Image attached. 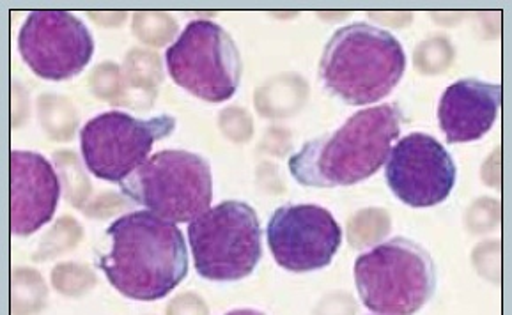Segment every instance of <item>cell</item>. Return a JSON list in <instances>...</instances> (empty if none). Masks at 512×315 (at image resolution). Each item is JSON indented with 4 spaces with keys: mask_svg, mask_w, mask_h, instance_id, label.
Segmentation results:
<instances>
[{
    "mask_svg": "<svg viewBox=\"0 0 512 315\" xmlns=\"http://www.w3.org/2000/svg\"><path fill=\"white\" fill-rule=\"evenodd\" d=\"M100 266L112 287L135 301H158L188 275L187 241L174 223L149 211L119 216L107 229Z\"/></svg>",
    "mask_w": 512,
    "mask_h": 315,
    "instance_id": "obj_1",
    "label": "cell"
},
{
    "mask_svg": "<svg viewBox=\"0 0 512 315\" xmlns=\"http://www.w3.org/2000/svg\"><path fill=\"white\" fill-rule=\"evenodd\" d=\"M403 121L397 105L360 110L334 133L305 142L291 156L289 170L300 185L309 188L357 185L385 165Z\"/></svg>",
    "mask_w": 512,
    "mask_h": 315,
    "instance_id": "obj_2",
    "label": "cell"
},
{
    "mask_svg": "<svg viewBox=\"0 0 512 315\" xmlns=\"http://www.w3.org/2000/svg\"><path fill=\"white\" fill-rule=\"evenodd\" d=\"M404 70L401 41L392 32L364 22L335 31L319 61V77L326 89L351 107L387 98Z\"/></svg>",
    "mask_w": 512,
    "mask_h": 315,
    "instance_id": "obj_3",
    "label": "cell"
},
{
    "mask_svg": "<svg viewBox=\"0 0 512 315\" xmlns=\"http://www.w3.org/2000/svg\"><path fill=\"white\" fill-rule=\"evenodd\" d=\"M355 284L364 307L374 314H417L435 294V262L412 239H390L358 257Z\"/></svg>",
    "mask_w": 512,
    "mask_h": 315,
    "instance_id": "obj_4",
    "label": "cell"
},
{
    "mask_svg": "<svg viewBox=\"0 0 512 315\" xmlns=\"http://www.w3.org/2000/svg\"><path fill=\"white\" fill-rule=\"evenodd\" d=\"M133 204L167 222L190 223L211 209L210 162L190 151H160L119 183Z\"/></svg>",
    "mask_w": 512,
    "mask_h": 315,
    "instance_id": "obj_5",
    "label": "cell"
},
{
    "mask_svg": "<svg viewBox=\"0 0 512 315\" xmlns=\"http://www.w3.org/2000/svg\"><path fill=\"white\" fill-rule=\"evenodd\" d=\"M197 273L215 282H236L254 273L263 257V231L252 206L225 200L188 225Z\"/></svg>",
    "mask_w": 512,
    "mask_h": 315,
    "instance_id": "obj_6",
    "label": "cell"
},
{
    "mask_svg": "<svg viewBox=\"0 0 512 315\" xmlns=\"http://www.w3.org/2000/svg\"><path fill=\"white\" fill-rule=\"evenodd\" d=\"M172 80L208 103L233 98L241 80V55L231 34L210 20H194L167 48Z\"/></svg>",
    "mask_w": 512,
    "mask_h": 315,
    "instance_id": "obj_7",
    "label": "cell"
},
{
    "mask_svg": "<svg viewBox=\"0 0 512 315\" xmlns=\"http://www.w3.org/2000/svg\"><path fill=\"white\" fill-rule=\"evenodd\" d=\"M176 128L172 116L137 119L125 112H105L93 117L80 131V149L87 170L103 181L121 183L148 162L158 140Z\"/></svg>",
    "mask_w": 512,
    "mask_h": 315,
    "instance_id": "obj_8",
    "label": "cell"
},
{
    "mask_svg": "<svg viewBox=\"0 0 512 315\" xmlns=\"http://www.w3.org/2000/svg\"><path fill=\"white\" fill-rule=\"evenodd\" d=\"M18 50L34 75L52 82L77 77L94 54L86 24L59 9L31 11L18 34Z\"/></svg>",
    "mask_w": 512,
    "mask_h": 315,
    "instance_id": "obj_9",
    "label": "cell"
},
{
    "mask_svg": "<svg viewBox=\"0 0 512 315\" xmlns=\"http://www.w3.org/2000/svg\"><path fill=\"white\" fill-rule=\"evenodd\" d=\"M268 245L280 268L311 273L332 262L342 245V229L328 209L288 204L268 222Z\"/></svg>",
    "mask_w": 512,
    "mask_h": 315,
    "instance_id": "obj_10",
    "label": "cell"
},
{
    "mask_svg": "<svg viewBox=\"0 0 512 315\" xmlns=\"http://www.w3.org/2000/svg\"><path fill=\"white\" fill-rule=\"evenodd\" d=\"M385 176L390 190L406 206L431 208L449 197L458 170L435 137L412 133L392 146Z\"/></svg>",
    "mask_w": 512,
    "mask_h": 315,
    "instance_id": "obj_11",
    "label": "cell"
},
{
    "mask_svg": "<svg viewBox=\"0 0 512 315\" xmlns=\"http://www.w3.org/2000/svg\"><path fill=\"white\" fill-rule=\"evenodd\" d=\"M61 179L45 156L13 151L9 156V229L31 236L47 225L61 199Z\"/></svg>",
    "mask_w": 512,
    "mask_h": 315,
    "instance_id": "obj_12",
    "label": "cell"
},
{
    "mask_svg": "<svg viewBox=\"0 0 512 315\" xmlns=\"http://www.w3.org/2000/svg\"><path fill=\"white\" fill-rule=\"evenodd\" d=\"M502 87L477 78L449 85L438 105V123L449 144L479 140L497 121Z\"/></svg>",
    "mask_w": 512,
    "mask_h": 315,
    "instance_id": "obj_13",
    "label": "cell"
},
{
    "mask_svg": "<svg viewBox=\"0 0 512 315\" xmlns=\"http://www.w3.org/2000/svg\"><path fill=\"white\" fill-rule=\"evenodd\" d=\"M163 82L160 55L144 48H133L121 66V93L114 107L149 110L155 103Z\"/></svg>",
    "mask_w": 512,
    "mask_h": 315,
    "instance_id": "obj_14",
    "label": "cell"
},
{
    "mask_svg": "<svg viewBox=\"0 0 512 315\" xmlns=\"http://www.w3.org/2000/svg\"><path fill=\"white\" fill-rule=\"evenodd\" d=\"M309 98V84L298 73L268 78L254 93V105L264 119H286L302 110Z\"/></svg>",
    "mask_w": 512,
    "mask_h": 315,
    "instance_id": "obj_15",
    "label": "cell"
},
{
    "mask_svg": "<svg viewBox=\"0 0 512 315\" xmlns=\"http://www.w3.org/2000/svg\"><path fill=\"white\" fill-rule=\"evenodd\" d=\"M38 117L41 128L50 139L57 142L73 139L80 121L75 105L68 98L57 94L39 96Z\"/></svg>",
    "mask_w": 512,
    "mask_h": 315,
    "instance_id": "obj_16",
    "label": "cell"
},
{
    "mask_svg": "<svg viewBox=\"0 0 512 315\" xmlns=\"http://www.w3.org/2000/svg\"><path fill=\"white\" fill-rule=\"evenodd\" d=\"M47 300L48 287L39 271L18 268L11 273V314L38 315Z\"/></svg>",
    "mask_w": 512,
    "mask_h": 315,
    "instance_id": "obj_17",
    "label": "cell"
},
{
    "mask_svg": "<svg viewBox=\"0 0 512 315\" xmlns=\"http://www.w3.org/2000/svg\"><path fill=\"white\" fill-rule=\"evenodd\" d=\"M392 231V218L381 208H365L357 211L348 220L346 234L348 243L355 250H365L380 245Z\"/></svg>",
    "mask_w": 512,
    "mask_h": 315,
    "instance_id": "obj_18",
    "label": "cell"
},
{
    "mask_svg": "<svg viewBox=\"0 0 512 315\" xmlns=\"http://www.w3.org/2000/svg\"><path fill=\"white\" fill-rule=\"evenodd\" d=\"M54 162L59 170V179H61L66 200L73 208H86L91 195V181L84 172L77 154L71 151H59L54 154Z\"/></svg>",
    "mask_w": 512,
    "mask_h": 315,
    "instance_id": "obj_19",
    "label": "cell"
},
{
    "mask_svg": "<svg viewBox=\"0 0 512 315\" xmlns=\"http://www.w3.org/2000/svg\"><path fill=\"white\" fill-rule=\"evenodd\" d=\"M133 34L148 47H167L179 32V25L169 13L137 11L132 20Z\"/></svg>",
    "mask_w": 512,
    "mask_h": 315,
    "instance_id": "obj_20",
    "label": "cell"
},
{
    "mask_svg": "<svg viewBox=\"0 0 512 315\" xmlns=\"http://www.w3.org/2000/svg\"><path fill=\"white\" fill-rule=\"evenodd\" d=\"M82 234L84 229L75 218L63 216L39 241L38 250L34 252L32 259L36 262L52 261L55 257L73 250L80 243Z\"/></svg>",
    "mask_w": 512,
    "mask_h": 315,
    "instance_id": "obj_21",
    "label": "cell"
},
{
    "mask_svg": "<svg viewBox=\"0 0 512 315\" xmlns=\"http://www.w3.org/2000/svg\"><path fill=\"white\" fill-rule=\"evenodd\" d=\"M52 287L59 294L68 298H82L87 292L93 291L98 278L93 268H89L82 262H61L52 269Z\"/></svg>",
    "mask_w": 512,
    "mask_h": 315,
    "instance_id": "obj_22",
    "label": "cell"
},
{
    "mask_svg": "<svg viewBox=\"0 0 512 315\" xmlns=\"http://www.w3.org/2000/svg\"><path fill=\"white\" fill-rule=\"evenodd\" d=\"M456 59V50L445 36H431L419 43L413 52L415 68L427 77H435L450 68Z\"/></svg>",
    "mask_w": 512,
    "mask_h": 315,
    "instance_id": "obj_23",
    "label": "cell"
},
{
    "mask_svg": "<svg viewBox=\"0 0 512 315\" xmlns=\"http://www.w3.org/2000/svg\"><path fill=\"white\" fill-rule=\"evenodd\" d=\"M218 128L234 144H247L254 135V121L245 108L227 107L218 114Z\"/></svg>",
    "mask_w": 512,
    "mask_h": 315,
    "instance_id": "obj_24",
    "label": "cell"
},
{
    "mask_svg": "<svg viewBox=\"0 0 512 315\" xmlns=\"http://www.w3.org/2000/svg\"><path fill=\"white\" fill-rule=\"evenodd\" d=\"M500 223V204L491 197L475 200L465 215V225L472 234L495 231Z\"/></svg>",
    "mask_w": 512,
    "mask_h": 315,
    "instance_id": "obj_25",
    "label": "cell"
},
{
    "mask_svg": "<svg viewBox=\"0 0 512 315\" xmlns=\"http://www.w3.org/2000/svg\"><path fill=\"white\" fill-rule=\"evenodd\" d=\"M89 85L96 98L109 101L110 105L117 100L121 93V68L116 62L105 61L94 68Z\"/></svg>",
    "mask_w": 512,
    "mask_h": 315,
    "instance_id": "obj_26",
    "label": "cell"
},
{
    "mask_svg": "<svg viewBox=\"0 0 512 315\" xmlns=\"http://www.w3.org/2000/svg\"><path fill=\"white\" fill-rule=\"evenodd\" d=\"M474 268L482 278L491 284H500L502 277V250L500 241H484L477 245L472 252Z\"/></svg>",
    "mask_w": 512,
    "mask_h": 315,
    "instance_id": "obj_27",
    "label": "cell"
},
{
    "mask_svg": "<svg viewBox=\"0 0 512 315\" xmlns=\"http://www.w3.org/2000/svg\"><path fill=\"white\" fill-rule=\"evenodd\" d=\"M165 315H210V308L195 292H183L169 301Z\"/></svg>",
    "mask_w": 512,
    "mask_h": 315,
    "instance_id": "obj_28",
    "label": "cell"
},
{
    "mask_svg": "<svg viewBox=\"0 0 512 315\" xmlns=\"http://www.w3.org/2000/svg\"><path fill=\"white\" fill-rule=\"evenodd\" d=\"M128 208V200L119 197L116 193H105L94 202H87L86 208L82 209L89 218H110L119 211Z\"/></svg>",
    "mask_w": 512,
    "mask_h": 315,
    "instance_id": "obj_29",
    "label": "cell"
},
{
    "mask_svg": "<svg viewBox=\"0 0 512 315\" xmlns=\"http://www.w3.org/2000/svg\"><path fill=\"white\" fill-rule=\"evenodd\" d=\"M355 312L357 307L353 303V298L350 294H342V292L328 294L316 307V315H355Z\"/></svg>",
    "mask_w": 512,
    "mask_h": 315,
    "instance_id": "obj_30",
    "label": "cell"
},
{
    "mask_svg": "<svg viewBox=\"0 0 512 315\" xmlns=\"http://www.w3.org/2000/svg\"><path fill=\"white\" fill-rule=\"evenodd\" d=\"M293 147V140H291V133L282 128H270L264 135L263 142H261V149L273 156H284L288 154Z\"/></svg>",
    "mask_w": 512,
    "mask_h": 315,
    "instance_id": "obj_31",
    "label": "cell"
},
{
    "mask_svg": "<svg viewBox=\"0 0 512 315\" xmlns=\"http://www.w3.org/2000/svg\"><path fill=\"white\" fill-rule=\"evenodd\" d=\"M482 179L493 188L500 186V151L489 156L488 163L482 167Z\"/></svg>",
    "mask_w": 512,
    "mask_h": 315,
    "instance_id": "obj_32",
    "label": "cell"
},
{
    "mask_svg": "<svg viewBox=\"0 0 512 315\" xmlns=\"http://www.w3.org/2000/svg\"><path fill=\"white\" fill-rule=\"evenodd\" d=\"M87 15L93 16V20L96 24L110 25V27H114V25L123 24L128 13H105V11L96 13V11H89Z\"/></svg>",
    "mask_w": 512,
    "mask_h": 315,
    "instance_id": "obj_33",
    "label": "cell"
},
{
    "mask_svg": "<svg viewBox=\"0 0 512 315\" xmlns=\"http://www.w3.org/2000/svg\"><path fill=\"white\" fill-rule=\"evenodd\" d=\"M225 315H264L263 312H257V310H252V308H240V310H233V312H229V314Z\"/></svg>",
    "mask_w": 512,
    "mask_h": 315,
    "instance_id": "obj_34",
    "label": "cell"
}]
</instances>
